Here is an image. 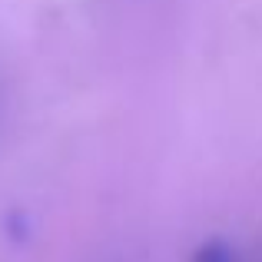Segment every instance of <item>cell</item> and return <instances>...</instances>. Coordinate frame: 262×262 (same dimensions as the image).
Wrapping results in <instances>:
<instances>
[{
	"label": "cell",
	"instance_id": "obj_1",
	"mask_svg": "<svg viewBox=\"0 0 262 262\" xmlns=\"http://www.w3.org/2000/svg\"><path fill=\"white\" fill-rule=\"evenodd\" d=\"M189 262H243L239 249L223 236H209L192 249V259Z\"/></svg>",
	"mask_w": 262,
	"mask_h": 262
}]
</instances>
